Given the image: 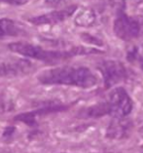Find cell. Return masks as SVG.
I'll list each match as a JSON object with an SVG mask.
<instances>
[{
	"mask_svg": "<svg viewBox=\"0 0 143 153\" xmlns=\"http://www.w3.org/2000/svg\"><path fill=\"white\" fill-rule=\"evenodd\" d=\"M38 80L45 85H67L85 89L97 83L95 74L84 66H61L45 70L38 76Z\"/></svg>",
	"mask_w": 143,
	"mask_h": 153,
	"instance_id": "6da1fadb",
	"label": "cell"
},
{
	"mask_svg": "<svg viewBox=\"0 0 143 153\" xmlns=\"http://www.w3.org/2000/svg\"><path fill=\"white\" fill-rule=\"evenodd\" d=\"M9 49L14 53L20 54L24 57L38 59V61L48 62V63H56L59 62L64 59L73 57L77 54H84L85 51L82 48H75L72 51H53V50H45L42 47L33 45L29 43L24 42H15L8 45Z\"/></svg>",
	"mask_w": 143,
	"mask_h": 153,
	"instance_id": "7a4b0ae2",
	"label": "cell"
},
{
	"mask_svg": "<svg viewBox=\"0 0 143 153\" xmlns=\"http://www.w3.org/2000/svg\"><path fill=\"white\" fill-rule=\"evenodd\" d=\"M109 114L114 118H125L133 110V102L124 88H115L108 96L106 102Z\"/></svg>",
	"mask_w": 143,
	"mask_h": 153,
	"instance_id": "3957f363",
	"label": "cell"
},
{
	"mask_svg": "<svg viewBox=\"0 0 143 153\" xmlns=\"http://www.w3.org/2000/svg\"><path fill=\"white\" fill-rule=\"evenodd\" d=\"M113 29L119 38L125 41H130L137 38L142 31L141 25L139 24V22L133 17L127 16L124 12L117 15Z\"/></svg>",
	"mask_w": 143,
	"mask_h": 153,
	"instance_id": "277c9868",
	"label": "cell"
},
{
	"mask_svg": "<svg viewBox=\"0 0 143 153\" xmlns=\"http://www.w3.org/2000/svg\"><path fill=\"white\" fill-rule=\"evenodd\" d=\"M99 68L102 74L106 88H110L120 83L127 77V69L125 65L117 61H104L99 63Z\"/></svg>",
	"mask_w": 143,
	"mask_h": 153,
	"instance_id": "5b68a950",
	"label": "cell"
},
{
	"mask_svg": "<svg viewBox=\"0 0 143 153\" xmlns=\"http://www.w3.org/2000/svg\"><path fill=\"white\" fill-rule=\"evenodd\" d=\"M76 10V6H71L66 9L59 10V11H53L48 14L41 15L34 18L29 19L28 22L32 23L35 25H56L61 22L65 21L73 15V13Z\"/></svg>",
	"mask_w": 143,
	"mask_h": 153,
	"instance_id": "8992f818",
	"label": "cell"
},
{
	"mask_svg": "<svg viewBox=\"0 0 143 153\" xmlns=\"http://www.w3.org/2000/svg\"><path fill=\"white\" fill-rule=\"evenodd\" d=\"M66 109L65 105H61V104H51V105L45 106L43 108L38 110L30 111V112H25V113H21L17 115L15 119L20 122L24 123V124L28 126H33L36 124V118L38 116H42V115H46L49 113H54V112H59V111Z\"/></svg>",
	"mask_w": 143,
	"mask_h": 153,
	"instance_id": "52a82bcc",
	"label": "cell"
},
{
	"mask_svg": "<svg viewBox=\"0 0 143 153\" xmlns=\"http://www.w3.org/2000/svg\"><path fill=\"white\" fill-rule=\"evenodd\" d=\"M31 63L28 61H20L0 63V77H13L27 73L31 69Z\"/></svg>",
	"mask_w": 143,
	"mask_h": 153,
	"instance_id": "ba28073f",
	"label": "cell"
},
{
	"mask_svg": "<svg viewBox=\"0 0 143 153\" xmlns=\"http://www.w3.org/2000/svg\"><path fill=\"white\" fill-rule=\"evenodd\" d=\"M131 129V123L129 120H125L124 118H115L107 130V137L111 139L120 140L129 135Z\"/></svg>",
	"mask_w": 143,
	"mask_h": 153,
	"instance_id": "9c48e42d",
	"label": "cell"
},
{
	"mask_svg": "<svg viewBox=\"0 0 143 153\" xmlns=\"http://www.w3.org/2000/svg\"><path fill=\"white\" fill-rule=\"evenodd\" d=\"M21 27L10 19H0V39L6 36H17L21 32Z\"/></svg>",
	"mask_w": 143,
	"mask_h": 153,
	"instance_id": "30bf717a",
	"label": "cell"
},
{
	"mask_svg": "<svg viewBox=\"0 0 143 153\" xmlns=\"http://www.w3.org/2000/svg\"><path fill=\"white\" fill-rule=\"evenodd\" d=\"M96 22V14L92 9H83L75 18V23L79 27H91Z\"/></svg>",
	"mask_w": 143,
	"mask_h": 153,
	"instance_id": "8fae6325",
	"label": "cell"
},
{
	"mask_svg": "<svg viewBox=\"0 0 143 153\" xmlns=\"http://www.w3.org/2000/svg\"><path fill=\"white\" fill-rule=\"evenodd\" d=\"M105 114H109V109L106 102L99 103L92 107H89L85 111V115L87 117H100Z\"/></svg>",
	"mask_w": 143,
	"mask_h": 153,
	"instance_id": "7c38bea8",
	"label": "cell"
},
{
	"mask_svg": "<svg viewBox=\"0 0 143 153\" xmlns=\"http://www.w3.org/2000/svg\"><path fill=\"white\" fill-rule=\"evenodd\" d=\"M102 2L106 7L115 11L117 15L123 12L126 4V0H102Z\"/></svg>",
	"mask_w": 143,
	"mask_h": 153,
	"instance_id": "4fadbf2b",
	"label": "cell"
},
{
	"mask_svg": "<svg viewBox=\"0 0 143 153\" xmlns=\"http://www.w3.org/2000/svg\"><path fill=\"white\" fill-rule=\"evenodd\" d=\"M29 0H0V2L3 3H8V4H12V5H22L27 3Z\"/></svg>",
	"mask_w": 143,
	"mask_h": 153,
	"instance_id": "5bb4252c",
	"label": "cell"
},
{
	"mask_svg": "<svg viewBox=\"0 0 143 153\" xmlns=\"http://www.w3.org/2000/svg\"><path fill=\"white\" fill-rule=\"evenodd\" d=\"M67 1H69V0H46V3L50 6H59Z\"/></svg>",
	"mask_w": 143,
	"mask_h": 153,
	"instance_id": "9a60e30c",
	"label": "cell"
},
{
	"mask_svg": "<svg viewBox=\"0 0 143 153\" xmlns=\"http://www.w3.org/2000/svg\"><path fill=\"white\" fill-rule=\"evenodd\" d=\"M14 128H7L5 133H4V137H8V136H11L12 135V133L14 132Z\"/></svg>",
	"mask_w": 143,
	"mask_h": 153,
	"instance_id": "2e32d148",
	"label": "cell"
},
{
	"mask_svg": "<svg viewBox=\"0 0 143 153\" xmlns=\"http://www.w3.org/2000/svg\"><path fill=\"white\" fill-rule=\"evenodd\" d=\"M139 132H140V133H143V126L141 127L140 129H139Z\"/></svg>",
	"mask_w": 143,
	"mask_h": 153,
	"instance_id": "e0dca14e",
	"label": "cell"
}]
</instances>
